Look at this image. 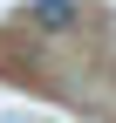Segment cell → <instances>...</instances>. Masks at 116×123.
Wrapping results in <instances>:
<instances>
[{"instance_id":"1","label":"cell","mask_w":116,"mask_h":123,"mask_svg":"<svg viewBox=\"0 0 116 123\" xmlns=\"http://www.w3.org/2000/svg\"><path fill=\"white\" fill-rule=\"evenodd\" d=\"M21 21H27V34H68V27L82 21V7L75 0H34Z\"/></svg>"}]
</instances>
